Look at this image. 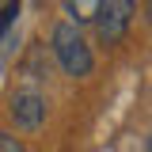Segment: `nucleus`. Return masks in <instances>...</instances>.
I'll return each instance as SVG.
<instances>
[{"label": "nucleus", "instance_id": "39448f33", "mask_svg": "<svg viewBox=\"0 0 152 152\" xmlns=\"http://www.w3.org/2000/svg\"><path fill=\"white\" fill-rule=\"evenodd\" d=\"M0 152H27V148L19 145L15 137H12V133H0Z\"/></svg>", "mask_w": 152, "mask_h": 152}, {"label": "nucleus", "instance_id": "6e6552de", "mask_svg": "<svg viewBox=\"0 0 152 152\" xmlns=\"http://www.w3.org/2000/svg\"><path fill=\"white\" fill-rule=\"evenodd\" d=\"M148 152H152V141H148Z\"/></svg>", "mask_w": 152, "mask_h": 152}, {"label": "nucleus", "instance_id": "f03ea898", "mask_svg": "<svg viewBox=\"0 0 152 152\" xmlns=\"http://www.w3.org/2000/svg\"><path fill=\"white\" fill-rule=\"evenodd\" d=\"M133 19V4L129 0H107L99 4V15H95V31H99V42L103 46H118L126 27Z\"/></svg>", "mask_w": 152, "mask_h": 152}, {"label": "nucleus", "instance_id": "7ed1b4c3", "mask_svg": "<svg viewBox=\"0 0 152 152\" xmlns=\"http://www.w3.org/2000/svg\"><path fill=\"white\" fill-rule=\"evenodd\" d=\"M8 114H12V122H15L19 129L34 133V129H42V122H46V99H42L34 88H19V91L8 99Z\"/></svg>", "mask_w": 152, "mask_h": 152}, {"label": "nucleus", "instance_id": "0eeeda50", "mask_svg": "<svg viewBox=\"0 0 152 152\" xmlns=\"http://www.w3.org/2000/svg\"><path fill=\"white\" fill-rule=\"evenodd\" d=\"M145 12H148V23H152V4H148V8H145Z\"/></svg>", "mask_w": 152, "mask_h": 152}, {"label": "nucleus", "instance_id": "20e7f679", "mask_svg": "<svg viewBox=\"0 0 152 152\" xmlns=\"http://www.w3.org/2000/svg\"><path fill=\"white\" fill-rule=\"evenodd\" d=\"M65 12L72 15V27H80V23H95L99 4H76V0H69V4H65Z\"/></svg>", "mask_w": 152, "mask_h": 152}, {"label": "nucleus", "instance_id": "f257e3e1", "mask_svg": "<svg viewBox=\"0 0 152 152\" xmlns=\"http://www.w3.org/2000/svg\"><path fill=\"white\" fill-rule=\"evenodd\" d=\"M50 50H53L57 65L65 69V76H72V80L91 76L95 57H91V46H88L84 34H80V27H72V23H57L53 31H50Z\"/></svg>", "mask_w": 152, "mask_h": 152}, {"label": "nucleus", "instance_id": "423d86ee", "mask_svg": "<svg viewBox=\"0 0 152 152\" xmlns=\"http://www.w3.org/2000/svg\"><path fill=\"white\" fill-rule=\"evenodd\" d=\"M15 15H19V4H8V8L0 12V34H4V27H8V23H12Z\"/></svg>", "mask_w": 152, "mask_h": 152}]
</instances>
